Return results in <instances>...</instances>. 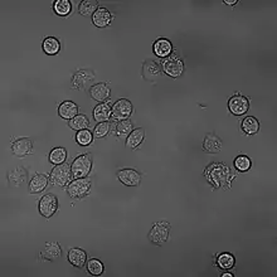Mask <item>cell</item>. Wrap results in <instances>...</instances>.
Returning a JSON list of instances; mask_svg holds the SVG:
<instances>
[{
  "label": "cell",
  "instance_id": "cell-1",
  "mask_svg": "<svg viewBox=\"0 0 277 277\" xmlns=\"http://www.w3.org/2000/svg\"><path fill=\"white\" fill-rule=\"evenodd\" d=\"M204 176L214 189L228 191L237 178V174L233 173L231 166L226 163H212L204 170Z\"/></svg>",
  "mask_w": 277,
  "mask_h": 277
},
{
  "label": "cell",
  "instance_id": "cell-2",
  "mask_svg": "<svg viewBox=\"0 0 277 277\" xmlns=\"http://www.w3.org/2000/svg\"><path fill=\"white\" fill-rule=\"evenodd\" d=\"M73 179L74 176L72 174L71 166L64 163L54 166L53 170L49 174L51 184L54 187H58V188H67Z\"/></svg>",
  "mask_w": 277,
  "mask_h": 277
},
{
  "label": "cell",
  "instance_id": "cell-3",
  "mask_svg": "<svg viewBox=\"0 0 277 277\" xmlns=\"http://www.w3.org/2000/svg\"><path fill=\"white\" fill-rule=\"evenodd\" d=\"M161 69L171 78H179L184 72V62L176 53H171L170 56L163 58L161 61Z\"/></svg>",
  "mask_w": 277,
  "mask_h": 277
},
{
  "label": "cell",
  "instance_id": "cell-4",
  "mask_svg": "<svg viewBox=\"0 0 277 277\" xmlns=\"http://www.w3.org/2000/svg\"><path fill=\"white\" fill-rule=\"evenodd\" d=\"M92 164H94L92 154H82V155L77 156L71 165V170L74 179L86 178L91 173Z\"/></svg>",
  "mask_w": 277,
  "mask_h": 277
},
{
  "label": "cell",
  "instance_id": "cell-5",
  "mask_svg": "<svg viewBox=\"0 0 277 277\" xmlns=\"http://www.w3.org/2000/svg\"><path fill=\"white\" fill-rule=\"evenodd\" d=\"M92 183L89 179L87 178H78L73 179L68 187H67V192L68 196L72 199H83L91 193Z\"/></svg>",
  "mask_w": 277,
  "mask_h": 277
},
{
  "label": "cell",
  "instance_id": "cell-6",
  "mask_svg": "<svg viewBox=\"0 0 277 277\" xmlns=\"http://www.w3.org/2000/svg\"><path fill=\"white\" fill-rule=\"evenodd\" d=\"M169 233H170V224L168 222H156L149 232V239L155 246H163L168 242Z\"/></svg>",
  "mask_w": 277,
  "mask_h": 277
},
{
  "label": "cell",
  "instance_id": "cell-7",
  "mask_svg": "<svg viewBox=\"0 0 277 277\" xmlns=\"http://www.w3.org/2000/svg\"><path fill=\"white\" fill-rule=\"evenodd\" d=\"M38 211L44 218H51L58 211V198L54 194H46L38 202Z\"/></svg>",
  "mask_w": 277,
  "mask_h": 277
},
{
  "label": "cell",
  "instance_id": "cell-8",
  "mask_svg": "<svg viewBox=\"0 0 277 277\" xmlns=\"http://www.w3.org/2000/svg\"><path fill=\"white\" fill-rule=\"evenodd\" d=\"M132 112H134V107H132L131 102L127 99H120L112 106V119L117 120V121L129 120Z\"/></svg>",
  "mask_w": 277,
  "mask_h": 277
},
{
  "label": "cell",
  "instance_id": "cell-9",
  "mask_svg": "<svg viewBox=\"0 0 277 277\" xmlns=\"http://www.w3.org/2000/svg\"><path fill=\"white\" fill-rule=\"evenodd\" d=\"M116 178L119 179V181H121L124 186L131 187V188L139 187L141 183V174L131 168H125L119 170L116 173Z\"/></svg>",
  "mask_w": 277,
  "mask_h": 277
},
{
  "label": "cell",
  "instance_id": "cell-10",
  "mask_svg": "<svg viewBox=\"0 0 277 277\" xmlns=\"http://www.w3.org/2000/svg\"><path fill=\"white\" fill-rule=\"evenodd\" d=\"M228 109L236 116H242L249 110V100L241 94H236L228 101Z\"/></svg>",
  "mask_w": 277,
  "mask_h": 277
},
{
  "label": "cell",
  "instance_id": "cell-11",
  "mask_svg": "<svg viewBox=\"0 0 277 277\" xmlns=\"http://www.w3.org/2000/svg\"><path fill=\"white\" fill-rule=\"evenodd\" d=\"M12 153L18 158L31 155L33 154V141L29 137H21L18 140H14L12 144Z\"/></svg>",
  "mask_w": 277,
  "mask_h": 277
},
{
  "label": "cell",
  "instance_id": "cell-12",
  "mask_svg": "<svg viewBox=\"0 0 277 277\" xmlns=\"http://www.w3.org/2000/svg\"><path fill=\"white\" fill-rule=\"evenodd\" d=\"M95 79V72L89 68H81L73 74L71 82L72 89H82L87 83Z\"/></svg>",
  "mask_w": 277,
  "mask_h": 277
},
{
  "label": "cell",
  "instance_id": "cell-13",
  "mask_svg": "<svg viewBox=\"0 0 277 277\" xmlns=\"http://www.w3.org/2000/svg\"><path fill=\"white\" fill-rule=\"evenodd\" d=\"M143 78L146 82H156L161 76V66L159 63H156L153 59H148V61L144 62L143 64Z\"/></svg>",
  "mask_w": 277,
  "mask_h": 277
},
{
  "label": "cell",
  "instance_id": "cell-14",
  "mask_svg": "<svg viewBox=\"0 0 277 277\" xmlns=\"http://www.w3.org/2000/svg\"><path fill=\"white\" fill-rule=\"evenodd\" d=\"M115 16L106 8H101L100 7L95 14L92 16V23L97 27V28H107L111 26L112 21H114Z\"/></svg>",
  "mask_w": 277,
  "mask_h": 277
},
{
  "label": "cell",
  "instance_id": "cell-15",
  "mask_svg": "<svg viewBox=\"0 0 277 277\" xmlns=\"http://www.w3.org/2000/svg\"><path fill=\"white\" fill-rule=\"evenodd\" d=\"M89 96L92 97V100L97 102H106L110 100L111 96V88L107 83L102 82V83H96L89 88Z\"/></svg>",
  "mask_w": 277,
  "mask_h": 277
},
{
  "label": "cell",
  "instance_id": "cell-16",
  "mask_svg": "<svg viewBox=\"0 0 277 277\" xmlns=\"http://www.w3.org/2000/svg\"><path fill=\"white\" fill-rule=\"evenodd\" d=\"M223 141L219 136H217L214 132H209L206 135L203 141V150L207 154H217L222 150Z\"/></svg>",
  "mask_w": 277,
  "mask_h": 277
},
{
  "label": "cell",
  "instance_id": "cell-17",
  "mask_svg": "<svg viewBox=\"0 0 277 277\" xmlns=\"http://www.w3.org/2000/svg\"><path fill=\"white\" fill-rule=\"evenodd\" d=\"M153 51L155 53V56L160 57V58H166V57H169L174 52V47L169 39L159 38L154 43Z\"/></svg>",
  "mask_w": 277,
  "mask_h": 277
},
{
  "label": "cell",
  "instance_id": "cell-18",
  "mask_svg": "<svg viewBox=\"0 0 277 277\" xmlns=\"http://www.w3.org/2000/svg\"><path fill=\"white\" fill-rule=\"evenodd\" d=\"M62 256V248L61 244L57 242H47L44 249L41 253L42 259H47V261H56L57 258Z\"/></svg>",
  "mask_w": 277,
  "mask_h": 277
},
{
  "label": "cell",
  "instance_id": "cell-19",
  "mask_svg": "<svg viewBox=\"0 0 277 277\" xmlns=\"http://www.w3.org/2000/svg\"><path fill=\"white\" fill-rule=\"evenodd\" d=\"M8 180L13 187H22L28 181V171L23 166H18L9 171Z\"/></svg>",
  "mask_w": 277,
  "mask_h": 277
},
{
  "label": "cell",
  "instance_id": "cell-20",
  "mask_svg": "<svg viewBox=\"0 0 277 277\" xmlns=\"http://www.w3.org/2000/svg\"><path fill=\"white\" fill-rule=\"evenodd\" d=\"M144 139H145V130L143 127L134 129L131 131V134L126 137V148L130 149V150H135V149L140 146Z\"/></svg>",
  "mask_w": 277,
  "mask_h": 277
},
{
  "label": "cell",
  "instance_id": "cell-21",
  "mask_svg": "<svg viewBox=\"0 0 277 277\" xmlns=\"http://www.w3.org/2000/svg\"><path fill=\"white\" fill-rule=\"evenodd\" d=\"M67 259L72 266L81 268L87 262V253L82 248H71L67 254Z\"/></svg>",
  "mask_w": 277,
  "mask_h": 277
},
{
  "label": "cell",
  "instance_id": "cell-22",
  "mask_svg": "<svg viewBox=\"0 0 277 277\" xmlns=\"http://www.w3.org/2000/svg\"><path fill=\"white\" fill-rule=\"evenodd\" d=\"M78 110L79 107L77 104H74V102L72 101H64L59 105L58 114L62 119L68 120L69 121V120H72L74 116L78 115Z\"/></svg>",
  "mask_w": 277,
  "mask_h": 277
},
{
  "label": "cell",
  "instance_id": "cell-23",
  "mask_svg": "<svg viewBox=\"0 0 277 277\" xmlns=\"http://www.w3.org/2000/svg\"><path fill=\"white\" fill-rule=\"evenodd\" d=\"M112 117V107L106 102L99 104L94 109V119L99 122H107Z\"/></svg>",
  "mask_w": 277,
  "mask_h": 277
},
{
  "label": "cell",
  "instance_id": "cell-24",
  "mask_svg": "<svg viewBox=\"0 0 277 277\" xmlns=\"http://www.w3.org/2000/svg\"><path fill=\"white\" fill-rule=\"evenodd\" d=\"M49 178L44 174H37V175L33 176L31 181H29V193L37 194L43 192L44 189L48 186Z\"/></svg>",
  "mask_w": 277,
  "mask_h": 277
},
{
  "label": "cell",
  "instance_id": "cell-25",
  "mask_svg": "<svg viewBox=\"0 0 277 277\" xmlns=\"http://www.w3.org/2000/svg\"><path fill=\"white\" fill-rule=\"evenodd\" d=\"M234 263H236V258H234L233 254L231 253H224L218 254L216 257V264L219 269H223V271H229L234 267Z\"/></svg>",
  "mask_w": 277,
  "mask_h": 277
},
{
  "label": "cell",
  "instance_id": "cell-26",
  "mask_svg": "<svg viewBox=\"0 0 277 277\" xmlns=\"http://www.w3.org/2000/svg\"><path fill=\"white\" fill-rule=\"evenodd\" d=\"M241 129L244 134L251 136V135L257 134L259 131V121L253 116L244 117L241 124Z\"/></svg>",
  "mask_w": 277,
  "mask_h": 277
},
{
  "label": "cell",
  "instance_id": "cell-27",
  "mask_svg": "<svg viewBox=\"0 0 277 277\" xmlns=\"http://www.w3.org/2000/svg\"><path fill=\"white\" fill-rule=\"evenodd\" d=\"M43 51L48 56H56L61 51V42L56 37H47L43 41Z\"/></svg>",
  "mask_w": 277,
  "mask_h": 277
},
{
  "label": "cell",
  "instance_id": "cell-28",
  "mask_svg": "<svg viewBox=\"0 0 277 277\" xmlns=\"http://www.w3.org/2000/svg\"><path fill=\"white\" fill-rule=\"evenodd\" d=\"M99 8V2H96V0H83L79 4L78 12L83 17H92Z\"/></svg>",
  "mask_w": 277,
  "mask_h": 277
},
{
  "label": "cell",
  "instance_id": "cell-29",
  "mask_svg": "<svg viewBox=\"0 0 277 277\" xmlns=\"http://www.w3.org/2000/svg\"><path fill=\"white\" fill-rule=\"evenodd\" d=\"M53 11L59 17L69 16L72 12V3L69 0H56L53 4Z\"/></svg>",
  "mask_w": 277,
  "mask_h": 277
},
{
  "label": "cell",
  "instance_id": "cell-30",
  "mask_svg": "<svg viewBox=\"0 0 277 277\" xmlns=\"http://www.w3.org/2000/svg\"><path fill=\"white\" fill-rule=\"evenodd\" d=\"M68 125L72 130L81 131V130L88 129L91 122H89V120L87 119L86 115H77V116H74L73 119L69 120Z\"/></svg>",
  "mask_w": 277,
  "mask_h": 277
},
{
  "label": "cell",
  "instance_id": "cell-31",
  "mask_svg": "<svg viewBox=\"0 0 277 277\" xmlns=\"http://www.w3.org/2000/svg\"><path fill=\"white\" fill-rule=\"evenodd\" d=\"M68 153L64 148H54L52 149L51 153H49L48 159L52 164L54 165H59V164H63L66 161Z\"/></svg>",
  "mask_w": 277,
  "mask_h": 277
},
{
  "label": "cell",
  "instance_id": "cell-32",
  "mask_svg": "<svg viewBox=\"0 0 277 277\" xmlns=\"http://www.w3.org/2000/svg\"><path fill=\"white\" fill-rule=\"evenodd\" d=\"M134 130V124L130 120H124V121H119L115 129V134L119 137H127L131 131Z\"/></svg>",
  "mask_w": 277,
  "mask_h": 277
},
{
  "label": "cell",
  "instance_id": "cell-33",
  "mask_svg": "<svg viewBox=\"0 0 277 277\" xmlns=\"http://www.w3.org/2000/svg\"><path fill=\"white\" fill-rule=\"evenodd\" d=\"M105 266L99 258H91L87 262V271L92 274V276H100L104 273Z\"/></svg>",
  "mask_w": 277,
  "mask_h": 277
},
{
  "label": "cell",
  "instance_id": "cell-34",
  "mask_svg": "<svg viewBox=\"0 0 277 277\" xmlns=\"http://www.w3.org/2000/svg\"><path fill=\"white\" fill-rule=\"evenodd\" d=\"M76 141L81 146L91 145L92 141H94V132L89 131L88 129H84V130H81V131H77Z\"/></svg>",
  "mask_w": 277,
  "mask_h": 277
},
{
  "label": "cell",
  "instance_id": "cell-35",
  "mask_svg": "<svg viewBox=\"0 0 277 277\" xmlns=\"http://www.w3.org/2000/svg\"><path fill=\"white\" fill-rule=\"evenodd\" d=\"M234 168L237 169L241 173H246L251 169L252 166V161L248 156L246 155H238L236 159H234Z\"/></svg>",
  "mask_w": 277,
  "mask_h": 277
},
{
  "label": "cell",
  "instance_id": "cell-36",
  "mask_svg": "<svg viewBox=\"0 0 277 277\" xmlns=\"http://www.w3.org/2000/svg\"><path fill=\"white\" fill-rule=\"evenodd\" d=\"M111 132V124L109 122H99L94 129V136L96 139H104Z\"/></svg>",
  "mask_w": 277,
  "mask_h": 277
},
{
  "label": "cell",
  "instance_id": "cell-37",
  "mask_svg": "<svg viewBox=\"0 0 277 277\" xmlns=\"http://www.w3.org/2000/svg\"><path fill=\"white\" fill-rule=\"evenodd\" d=\"M224 4H227V6H236V4H238V0H224Z\"/></svg>",
  "mask_w": 277,
  "mask_h": 277
},
{
  "label": "cell",
  "instance_id": "cell-38",
  "mask_svg": "<svg viewBox=\"0 0 277 277\" xmlns=\"http://www.w3.org/2000/svg\"><path fill=\"white\" fill-rule=\"evenodd\" d=\"M234 274L232 273V272H224V273H222V277H233Z\"/></svg>",
  "mask_w": 277,
  "mask_h": 277
}]
</instances>
